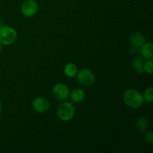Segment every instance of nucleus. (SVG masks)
Returning <instances> with one entry per match:
<instances>
[{
  "label": "nucleus",
  "instance_id": "obj_1",
  "mask_svg": "<svg viewBox=\"0 0 153 153\" xmlns=\"http://www.w3.org/2000/svg\"><path fill=\"white\" fill-rule=\"evenodd\" d=\"M123 102L131 109H138L144 103L143 95L134 89H128L123 95Z\"/></svg>",
  "mask_w": 153,
  "mask_h": 153
},
{
  "label": "nucleus",
  "instance_id": "obj_2",
  "mask_svg": "<svg viewBox=\"0 0 153 153\" xmlns=\"http://www.w3.org/2000/svg\"><path fill=\"white\" fill-rule=\"evenodd\" d=\"M17 38L16 30L8 25L0 26V43L4 46H10L15 43Z\"/></svg>",
  "mask_w": 153,
  "mask_h": 153
},
{
  "label": "nucleus",
  "instance_id": "obj_3",
  "mask_svg": "<svg viewBox=\"0 0 153 153\" xmlns=\"http://www.w3.org/2000/svg\"><path fill=\"white\" fill-rule=\"evenodd\" d=\"M75 113H76L75 106L68 102L60 104L57 109V114L58 118L64 122H68L71 120L74 117Z\"/></svg>",
  "mask_w": 153,
  "mask_h": 153
},
{
  "label": "nucleus",
  "instance_id": "obj_4",
  "mask_svg": "<svg viewBox=\"0 0 153 153\" xmlns=\"http://www.w3.org/2000/svg\"><path fill=\"white\" fill-rule=\"evenodd\" d=\"M76 76H77V80L79 83L84 86H91L94 85L96 81L94 73L87 69L80 70L79 73H77Z\"/></svg>",
  "mask_w": 153,
  "mask_h": 153
},
{
  "label": "nucleus",
  "instance_id": "obj_5",
  "mask_svg": "<svg viewBox=\"0 0 153 153\" xmlns=\"http://www.w3.org/2000/svg\"><path fill=\"white\" fill-rule=\"evenodd\" d=\"M38 4L36 0H25L21 5V12L26 17H31L37 13Z\"/></svg>",
  "mask_w": 153,
  "mask_h": 153
},
{
  "label": "nucleus",
  "instance_id": "obj_6",
  "mask_svg": "<svg viewBox=\"0 0 153 153\" xmlns=\"http://www.w3.org/2000/svg\"><path fill=\"white\" fill-rule=\"evenodd\" d=\"M70 90L64 84H57L52 88V95L58 101H64L70 97Z\"/></svg>",
  "mask_w": 153,
  "mask_h": 153
},
{
  "label": "nucleus",
  "instance_id": "obj_7",
  "mask_svg": "<svg viewBox=\"0 0 153 153\" xmlns=\"http://www.w3.org/2000/svg\"><path fill=\"white\" fill-rule=\"evenodd\" d=\"M49 102L45 97H37L31 102L32 108L39 114L47 111L49 108Z\"/></svg>",
  "mask_w": 153,
  "mask_h": 153
},
{
  "label": "nucleus",
  "instance_id": "obj_8",
  "mask_svg": "<svg viewBox=\"0 0 153 153\" xmlns=\"http://www.w3.org/2000/svg\"><path fill=\"white\" fill-rule=\"evenodd\" d=\"M130 42L131 43V46L134 48L138 49L140 48L143 45V43L146 42L145 37L140 32L132 33L130 37Z\"/></svg>",
  "mask_w": 153,
  "mask_h": 153
},
{
  "label": "nucleus",
  "instance_id": "obj_9",
  "mask_svg": "<svg viewBox=\"0 0 153 153\" xmlns=\"http://www.w3.org/2000/svg\"><path fill=\"white\" fill-rule=\"evenodd\" d=\"M85 97V93L82 88H75L70 93V99L71 101L74 103H79L84 100Z\"/></svg>",
  "mask_w": 153,
  "mask_h": 153
},
{
  "label": "nucleus",
  "instance_id": "obj_10",
  "mask_svg": "<svg viewBox=\"0 0 153 153\" xmlns=\"http://www.w3.org/2000/svg\"><path fill=\"white\" fill-rule=\"evenodd\" d=\"M153 44L151 42H145L143 46L140 47V52H141L142 57L143 58H146L147 60H150L153 58Z\"/></svg>",
  "mask_w": 153,
  "mask_h": 153
},
{
  "label": "nucleus",
  "instance_id": "obj_11",
  "mask_svg": "<svg viewBox=\"0 0 153 153\" xmlns=\"http://www.w3.org/2000/svg\"><path fill=\"white\" fill-rule=\"evenodd\" d=\"M144 64V60L142 56H137L134 58L131 61V67L133 70L137 74H141L143 73V67Z\"/></svg>",
  "mask_w": 153,
  "mask_h": 153
},
{
  "label": "nucleus",
  "instance_id": "obj_12",
  "mask_svg": "<svg viewBox=\"0 0 153 153\" xmlns=\"http://www.w3.org/2000/svg\"><path fill=\"white\" fill-rule=\"evenodd\" d=\"M148 126H149L148 120L146 119L144 116L139 117L135 123L136 129H137L139 132H143V131H145L147 129Z\"/></svg>",
  "mask_w": 153,
  "mask_h": 153
},
{
  "label": "nucleus",
  "instance_id": "obj_13",
  "mask_svg": "<svg viewBox=\"0 0 153 153\" xmlns=\"http://www.w3.org/2000/svg\"><path fill=\"white\" fill-rule=\"evenodd\" d=\"M64 72L66 76L69 78H73L76 76L78 73L77 66L73 63H69L65 65L64 68Z\"/></svg>",
  "mask_w": 153,
  "mask_h": 153
},
{
  "label": "nucleus",
  "instance_id": "obj_14",
  "mask_svg": "<svg viewBox=\"0 0 153 153\" xmlns=\"http://www.w3.org/2000/svg\"><path fill=\"white\" fill-rule=\"evenodd\" d=\"M143 100L147 103H152L153 102V88L152 87H149L146 88L143 94Z\"/></svg>",
  "mask_w": 153,
  "mask_h": 153
},
{
  "label": "nucleus",
  "instance_id": "obj_15",
  "mask_svg": "<svg viewBox=\"0 0 153 153\" xmlns=\"http://www.w3.org/2000/svg\"><path fill=\"white\" fill-rule=\"evenodd\" d=\"M143 72L148 73V74H152L153 73V61L152 59L147 60V61L144 62L143 67Z\"/></svg>",
  "mask_w": 153,
  "mask_h": 153
},
{
  "label": "nucleus",
  "instance_id": "obj_16",
  "mask_svg": "<svg viewBox=\"0 0 153 153\" xmlns=\"http://www.w3.org/2000/svg\"><path fill=\"white\" fill-rule=\"evenodd\" d=\"M145 140L146 143H149V144H152L153 143V131L152 130H149L147 131V133L145 135Z\"/></svg>",
  "mask_w": 153,
  "mask_h": 153
},
{
  "label": "nucleus",
  "instance_id": "obj_17",
  "mask_svg": "<svg viewBox=\"0 0 153 153\" xmlns=\"http://www.w3.org/2000/svg\"><path fill=\"white\" fill-rule=\"evenodd\" d=\"M1 102H0V114H1Z\"/></svg>",
  "mask_w": 153,
  "mask_h": 153
},
{
  "label": "nucleus",
  "instance_id": "obj_18",
  "mask_svg": "<svg viewBox=\"0 0 153 153\" xmlns=\"http://www.w3.org/2000/svg\"><path fill=\"white\" fill-rule=\"evenodd\" d=\"M1 43H0V52H1Z\"/></svg>",
  "mask_w": 153,
  "mask_h": 153
}]
</instances>
